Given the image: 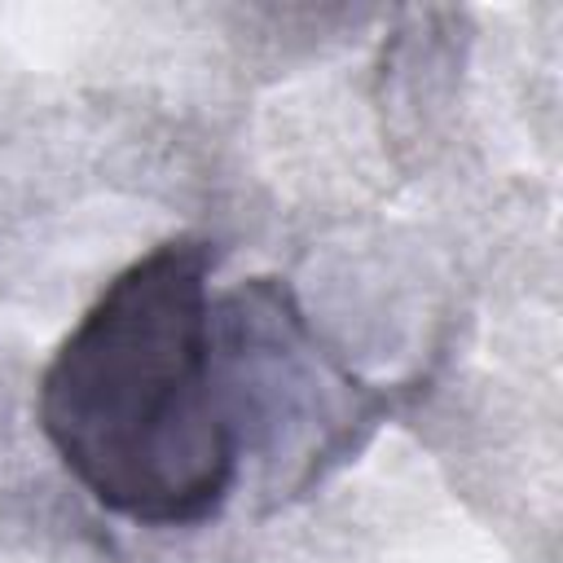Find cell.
I'll return each mask as SVG.
<instances>
[{
  "instance_id": "obj_1",
  "label": "cell",
  "mask_w": 563,
  "mask_h": 563,
  "mask_svg": "<svg viewBox=\"0 0 563 563\" xmlns=\"http://www.w3.org/2000/svg\"><path fill=\"white\" fill-rule=\"evenodd\" d=\"M216 242L176 233L132 260L40 374L35 418L70 479L141 528H194L242 475L211 356Z\"/></svg>"
},
{
  "instance_id": "obj_2",
  "label": "cell",
  "mask_w": 563,
  "mask_h": 563,
  "mask_svg": "<svg viewBox=\"0 0 563 563\" xmlns=\"http://www.w3.org/2000/svg\"><path fill=\"white\" fill-rule=\"evenodd\" d=\"M211 356L242 462L260 457L268 484L308 488L356 453L387 396L356 383L312 334L282 277H255L211 299Z\"/></svg>"
}]
</instances>
